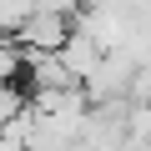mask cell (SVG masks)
Masks as SVG:
<instances>
[{
    "mask_svg": "<svg viewBox=\"0 0 151 151\" xmlns=\"http://www.w3.org/2000/svg\"><path fill=\"white\" fill-rule=\"evenodd\" d=\"M76 30V15H55V10H30L25 25L15 30L20 35V50L25 55H55Z\"/></svg>",
    "mask_w": 151,
    "mask_h": 151,
    "instance_id": "1",
    "label": "cell"
},
{
    "mask_svg": "<svg viewBox=\"0 0 151 151\" xmlns=\"http://www.w3.org/2000/svg\"><path fill=\"white\" fill-rule=\"evenodd\" d=\"M25 106H30V91H20V81L0 86V131H10V126L25 116Z\"/></svg>",
    "mask_w": 151,
    "mask_h": 151,
    "instance_id": "2",
    "label": "cell"
},
{
    "mask_svg": "<svg viewBox=\"0 0 151 151\" xmlns=\"http://www.w3.org/2000/svg\"><path fill=\"white\" fill-rule=\"evenodd\" d=\"M70 151H81V146H70Z\"/></svg>",
    "mask_w": 151,
    "mask_h": 151,
    "instance_id": "3",
    "label": "cell"
}]
</instances>
